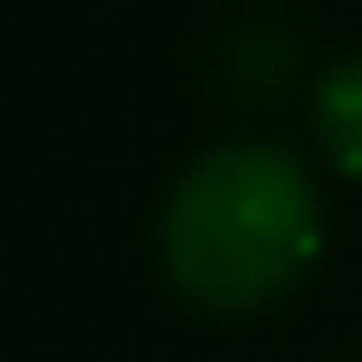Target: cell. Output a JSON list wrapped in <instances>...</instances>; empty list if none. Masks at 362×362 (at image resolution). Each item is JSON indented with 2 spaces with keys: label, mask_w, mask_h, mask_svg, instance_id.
I'll use <instances>...</instances> for the list:
<instances>
[{
  "label": "cell",
  "mask_w": 362,
  "mask_h": 362,
  "mask_svg": "<svg viewBox=\"0 0 362 362\" xmlns=\"http://www.w3.org/2000/svg\"><path fill=\"white\" fill-rule=\"evenodd\" d=\"M155 242L181 296L248 309L315 255V188L275 141L194 148L161 188Z\"/></svg>",
  "instance_id": "6da1fadb"
},
{
  "label": "cell",
  "mask_w": 362,
  "mask_h": 362,
  "mask_svg": "<svg viewBox=\"0 0 362 362\" xmlns=\"http://www.w3.org/2000/svg\"><path fill=\"white\" fill-rule=\"evenodd\" d=\"M315 128H322L329 155L362 175V47L329 61V74L315 81Z\"/></svg>",
  "instance_id": "7a4b0ae2"
}]
</instances>
